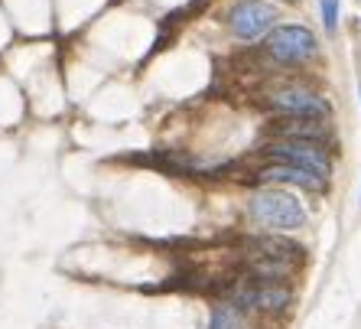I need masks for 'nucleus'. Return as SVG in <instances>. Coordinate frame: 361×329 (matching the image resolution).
I'll return each instance as SVG.
<instances>
[{"mask_svg": "<svg viewBox=\"0 0 361 329\" xmlns=\"http://www.w3.org/2000/svg\"><path fill=\"white\" fill-rule=\"evenodd\" d=\"M267 153L280 157L286 167H300V169L316 173V177H322V179H326L329 169H332L326 150H322L319 144H312V140H274V144L267 147Z\"/></svg>", "mask_w": 361, "mask_h": 329, "instance_id": "f03ea898", "label": "nucleus"}, {"mask_svg": "<svg viewBox=\"0 0 361 329\" xmlns=\"http://www.w3.org/2000/svg\"><path fill=\"white\" fill-rule=\"evenodd\" d=\"M244 306H254V310H283L290 304V290L283 287H270V284H261V287H251L241 294Z\"/></svg>", "mask_w": 361, "mask_h": 329, "instance_id": "0eeeda50", "label": "nucleus"}, {"mask_svg": "<svg viewBox=\"0 0 361 329\" xmlns=\"http://www.w3.org/2000/svg\"><path fill=\"white\" fill-rule=\"evenodd\" d=\"M274 20H277V7L264 4V0H238L231 13H228V23L241 40H257L274 26Z\"/></svg>", "mask_w": 361, "mask_h": 329, "instance_id": "7ed1b4c3", "label": "nucleus"}, {"mask_svg": "<svg viewBox=\"0 0 361 329\" xmlns=\"http://www.w3.org/2000/svg\"><path fill=\"white\" fill-rule=\"evenodd\" d=\"M257 177H261L264 183H293V186H302V189H322V186H326V179L322 177L306 173V169H300V167H286V163H277V167L261 169Z\"/></svg>", "mask_w": 361, "mask_h": 329, "instance_id": "423d86ee", "label": "nucleus"}, {"mask_svg": "<svg viewBox=\"0 0 361 329\" xmlns=\"http://www.w3.org/2000/svg\"><path fill=\"white\" fill-rule=\"evenodd\" d=\"M209 329H241V313H238L235 306H228V304L215 306Z\"/></svg>", "mask_w": 361, "mask_h": 329, "instance_id": "6e6552de", "label": "nucleus"}, {"mask_svg": "<svg viewBox=\"0 0 361 329\" xmlns=\"http://www.w3.org/2000/svg\"><path fill=\"white\" fill-rule=\"evenodd\" d=\"M270 102H274V108L286 111V114H296V118H306V121L329 118V102L319 98V95L306 92V88H283Z\"/></svg>", "mask_w": 361, "mask_h": 329, "instance_id": "39448f33", "label": "nucleus"}, {"mask_svg": "<svg viewBox=\"0 0 361 329\" xmlns=\"http://www.w3.org/2000/svg\"><path fill=\"white\" fill-rule=\"evenodd\" d=\"M251 215L270 232H296L306 222V209L300 199L283 189H261L251 199Z\"/></svg>", "mask_w": 361, "mask_h": 329, "instance_id": "f257e3e1", "label": "nucleus"}, {"mask_svg": "<svg viewBox=\"0 0 361 329\" xmlns=\"http://www.w3.org/2000/svg\"><path fill=\"white\" fill-rule=\"evenodd\" d=\"M319 7H322V23H326L329 33H336V26H338V0H319Z\"/></svg>", "mask_w": 361, "mask_h": 329, "instance_id": "1a4fd4ad", "label": "nucleus"}, {"mask_svg": "<svg viewBox=\"0 0 361 329\" xmlns=\"http://www.w3.org/2000/svg\"><path fill=\"white\" fill-rule=\"evenodd\" d=\"M267 49L280 62H306L316 52V36L306 26H277L267 40Z\"/></svg>", "mask_w": 361, "mask_h": 329, "instance_id": "20e7f679", "label": "nucleus"}]
</instances>
